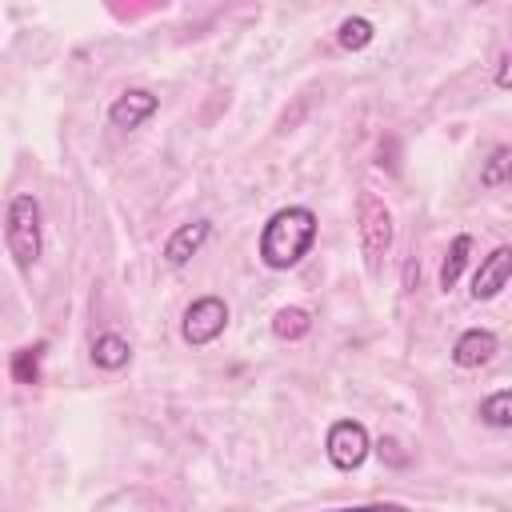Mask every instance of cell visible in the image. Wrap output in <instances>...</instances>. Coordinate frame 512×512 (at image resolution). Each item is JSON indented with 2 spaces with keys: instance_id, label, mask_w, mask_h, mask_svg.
Segmentation results:
<instances>
[{
  "instance_id": "19",
  "label": "cell",
  "mask_w": 512,
  "mask_h": 512,
  "mask_svg": "<svg viewBox=\"0 0 512 512\" xmlns=\"http://www.w3.org/2000/svg\"><path fill=\"white\" fill-rule=\"evenodd\" d=\"M412 276H420V264H416V260L404 264V288H412Z\"/></svg>"
},
{
  "instance_id": "11",
  "label": "cell",
  "mask_w": 512,
  "mask_h": 512,
  "mask_svg": "<svg viewBox=\"0 0 512 512\" xmlns=\"http://www.w3.org/2000/svg\"><path fill=\"white\" fill-rule=\"evenodd\" d=\"M468 256H472V236H468V232L452 236V244H448V252H444V264H440V292H452V288H456V280H460Z\"/></svg>"
},
{
  "instance_id": "9",
  "label": "cell",
  "mask_w": 512,
  "mask_h": 512,
  "mask_svg": "<svg viewBox=\"0 0 512 512\" xmlns=\"http://www.w3.org/2000/svg\"><path fill=\"white\" fill-rule=\"evenodd\" d=\"M496 348H500L496 332H488V328H468V332H460L456 344H452V364H456V368H484V364L496 356Z\"/></svg>"
},
{
  "instance_id": "10",
  "label": "cell",
  "mask_w": 512,
  "mask_h": 512,
  "mask_svg": "<svg viewBox=\"0 0 512 512\" xmlns=\"http://www.w3.org/2000/svg\"><path fill=\"white\" fill-rule=\"evenodd\" d=\"M128 360H132V344H128L124 336H116V332H100V336L92 340V364H96V368L116 372V368H124Z\"/></svg>"
},
{
  "instance_id": "16",
  "label": "cell",
  "mask_w": 512,
  "mask_h": 512,
  "mask_svg": "<svg viewBox=\"0 0 512 512\" xmlns=\"http://www.w3.org/2000/svg\"><path fill=\"white\" fill-rule=\"evenodd\" d=\"M40 360H44V344H32V348L12 352V376H16V384H40Z\"/></svg>"
},
{
  "instance_id": "13",
  "label": "cell",
  "mask_w": 512,
  "mask_h": 512,
  "mask_svg": "<svg viewBox=\"0 0 512 512\" xmlns=\"http://www.w3.org/2000/svg\"><path fill=\"white\" fill-rule=\"evenodd\" d=\"M372 36H376V28H372L368 16H344L340 28H336V44H340L344 52H360V48H368Z\"/></svg>"
},
{
  "instance_id": "14",
  "label": "cell",
  "mask_w": 512,
  "mask_h": 512,
  "mask_svg": "<svg viewBox=\"0 0 512 512\" xmlns=\"http://www.w3.org/2000/svg\"><path fill=\"white\" fill-rule=\"evenodd\" d=\"M480 184H484V188H500V184H512V144H500V148H492V156L480 164Z\"/></svg>"
},
{
  "instance_id": "3",
  "label": "cell",
  "mask_w": 512,
  "mask_h": 512,
  "mask_svg": "<svg viewBox=\"0 0 512 512\" xmlns=\"http://www.w3.org/2000/svg\"><path fill=\"white\" fill-rule=\"evenodd\" d=\"M4 248L20 272L40 260V204L32 192H16L4 208Z\"/></svg>"
},
{
  "instance_id": "1",
  "label": "cell",
  "mask_w": 512,
  "mask_h": 512,
  "mask_svg": "<svg viewBox=\"0 0 512 512\" xmlns=\"http://www.w3.org/2000/svg\"><path fill=\"white\" fill-rule=\"evenodd\" d=\"M316 232H320V220H316V212L304 208V204H288V208L272 212L268 224L260 228V244H256L260 264L272 268V272L296 268V264L312 252Z\"/></svg>"
},
{
  "instance_id": "2",
  "label": "cell",
  "mask_w": 512,
  "mask_h": 512,
  "mask_svg": "<svg viewBox=\"0 0 512 512\" xmlns=\"http://www.w3.org/2000/svg\"><path fill=\"white\" fill-rule=\"evenodd\" d=\"M356 236H360V256H364L368 276H380L392 252V240H396V224H392L388 204L376 192L356 196Z\"/></svg>"
},
{
  "instance_id": "18",
  "label": "cell",
  "mask_w": 512,
  "mask_h": 512,
  "mask_svg": "<svg viewBox=\"0 0 512 512\" xmlns=\"http://www.w3.org/2000/svg\"><path fill=\"white\" fill-rule=\"evenodd\" d=\"M496 84H500V88H512V52L500 60V68H496Z\"/></svg>"
},
{
  "instance_id": "17",
  "label": "cell",
  "mask_w": 512,
  "mask_h": 512,
  "mask_svg": "<svg viewBox=\"0 0 512 512\" xmlns=\"http://www.w3.org/2000/svg\"><path fill=\"white\" fill-rule=\"evenodd\" d=\"M328 512H408L404 504H356V508H328Z\"/></svg>"
},
{
  "instance_id": "12",
  "label": "cell",
  "mask_w": 512,
  "mask_h": 512,
  "mask_svg": "<svg viewBox=\"0 0 512 512\" xmlns=\"http://www.w3.org/2000/svg\"><path fill=\"white\" fill-rule=\"evenodd\" d=\"M308 332H312V312H308V308L288 304V308H280V312L272 316V336H276V340H304Z\"/></svg>"
},
{
  "instance_id": "8",
  "label": "cell",
  "mask_w": 512,
  "mask_h": 512,
  "mask_svg": "<svg viewBox=\"0 0 512 512\" xmlns=\"http://www.w3.org/2000/svg\"><path fill=\"white\" fill-rule=\"evenodd\" d=\"M212 236V220H188V224H180L168 240H164V264L168 268H184L200 248H204V240Z\"/></svg>"
},
{
  "instance_id": "5",
  "label": "cell",
  "mask_w": 512,
  "mask_h": 512,
  "mask_svg": "<svg viewBox=\"0 0 512 512\" xmlns=\"http://www.w3.org/2000/svg\"><path fill=\"white\" fill-rule=\"evenodd\" d=\"M324 452L328 460L340 468V472H356L368 452H372V440H368V428L360 420H336L324 436Z\"/></svg>"
},
{
  "instance_id": "6",
  "label": "cell",
  "mask_w": 512,
  "mask_h": 512,
  "mask_svg": "<svg viewBox=\"0 0 512 512\" xmlns=\"http://www.w3.org/2000/svg\"><path fill=\"white\" fill-rule=\"evenodd\" d=\"M508 280H512V244H500L480 260L472 276V300H496L508 288Z\"/></svg>"
},
{
  "instance_id": "7",
  "label": "cell",
  "mask_w": 512,
  "mask_h": 512,
  "mask_svg": "<svg viewBox=\"0 0 512 512\" xmlns=\"http://www.w3.org/2000/svg\"><path fill=\"white\" fill-rule=\"evenodd\" d=\"M156 108H160V100H156L148 88H128V92H120V96L108 104V120H112V128L132 132V128H140L144 120H152Z\"/></svg>"
},
{
  "instance_id": "15",
  "label": "cell",
  "mask_w": 512,
  "mask_h": 512,
  "mask_svg": "<svg viewBox=\"0 0 512 512\" xmlns=\"http://www.w3.org/2000/svg\"><path fill=\"white\" fill-rule=\"evenodd\" d=\"M480 420L488 428H512V388H500L480 400Z\"/></svg>"
},
{
  "instance_id": "4",
  "label": "cell",
  "mask_w": 512,
  "mask_h": 512,
  "mask_svg": "<svg viewBox=\"0 0 512 512\" xmlns=\"http://www.w3.org/2000/svg\"><path fill=\"white\" fill-rule=\"evenodd\" d=\"M224 328H228V304H224L220 296H196V300L184 308V316H180V336H184V344H192V348L212 344Z\"/></svg>"
}]
</instances>
